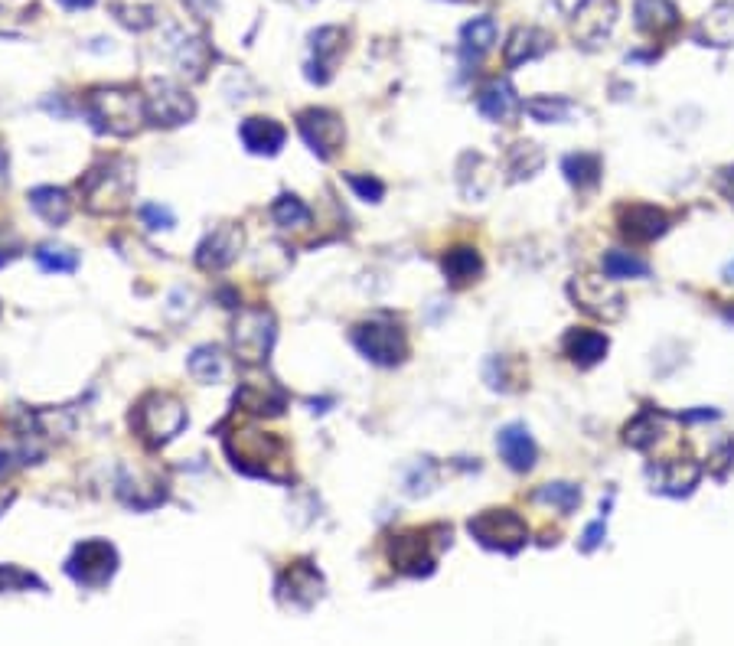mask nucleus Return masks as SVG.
Here are the masks:
<instances>
[{
	"label": "nucleus",
	"instance_id": "6e6d98bb",
	"mask_svg": "<svg viewBox=\"0 0 734 646\" xmlns=\"http://www.w3.org/2000/svg\"><path fill=\"white\" fill-rule=\"evenodd\" d=\"M294 4H314V0H294Z\"/></svg>",
	"mask_w": 734,
	"mask_h": 646
},
{
	"label": "nucleus",
	"instance_id": "ea45409f",
	"mask_svg": "<svg viewBox=\"0 0 734 646\" xmlns=\"http://www.w3.org/2000/svg\"><path fill=\"white\" fill-rule=\"evenodd\" d=\"M529 111L532 118H536L539 124H562L568 121L571 115H575V105L568 102V98L562 95H539V98H529L526 105H522Z\"/></svg>",
	"mask_w": 734,
	"mask_h": 646
},
{
	"label": "nucleus",
	"instance_id": "1a4fd4ad",
	"mask_svg": "<svg viewBox=\"0 0 734 646\" xmlns=\"http://www.w3.org/2000/svg\"><path fill=\"white\" fill-rule=\"evenodd\" d=\"M353 346L376 366H398L408 356L405 330L392 320H366L353 330Z\"/></svg>",
	"mask_w": 734,
	"mask_h": 646
},
{
	"label": "nucleus",
	"instance_id": "f257e3e1",
	"mask_svg": "<svg viewBox=\"0 0 734 646\" xmlns=\"http://www.w3.org/2000/svg\"><path fill=\"white\" fill-rule=\"evenodd\" d=\"M222 447H226L232 467L248 477H265L275 483L291 480V454H288V444L278 434L239 428L222 438Z\"/></svg>",
	"mask_w": 734,
	"mask_h": 646
},
{
	"label": "nucleus",
	"instance_id": "a19ab883",
	"mask_svg": "<svg viewBox=\"0 0 734 646\" xmlns=\"http://www.w3.org/2000/svg\"><path fill=\"white\" fill-rule=\"evenodd\" d=\"M601 268H604V275L611 278V281L646 278V275H650V262H643V258L633 255V252H607Z\"/></svg>",
	"mask_w": 734,
	"mask_h": 646
},
{
	"label": "nucleus",
	"instance_id": "8fccbe9b",
	"mask_svg": "<svg viewBox=\"0 0 734 646\" xmlns=\"http://www.w3.org/2000/svg\"><path fill=\"white\" fill-rule=\"evenodd\" d=\"M718 190L734 203V167H725V170L718 173Z\"/></svg>",
	"mask_w": 734,
	"mask_h": 646
},
{
	"label": "nucleus",
	"instance_id": "c9c22d12",
	"mask_svg": "<svg viewBox=\"0 0 734 646\" xmlns=\"http://www.w3.org/2000/svg\"><path fill=\"white\" fill-rule=\"evenodd\" d=\"M562 170H565V180L581 193L594 190V186L601 183V157H594V154H568L562 160Z\"/></svg>",
	"mask_w": 734,
	"mask_h": 646
},
{
	"label": "nucleus",
	"instance_id": "f3484780",
	"mask_svg": "<svg viewBox=\"0 0 734 646\" xmlns=\"http://www.w3.org/2000/svg\"><path fill=\"white\" fill-rule=\"evenodd\" d=\"M164 49L170 53V59H173V66H177L183 76H190V79H203L206 76V66H209V46H206V40L203 36H193V33H186V30H180V27H167V43H164Z\"/></svg>",
	"mask_w": 734,
	"mask_h": 646
},
{
	"label": "nucleus",
	"instance_id": "de8ad7c7",
	"mask_svg": "<svg viewBox=\"0 0 734 646\" xmlns=\"http://www.w3.org/2000/svg\"><path fill=\"white\" fill-rule=\"evenodd\" d=\"M183 7L190 10L196 20H213L216 10H219L216 0H183Z\"/></svg>",
	"mask_w": 734,
	"mask_h": 646
},
{
	"label": "nucleus",
	"instance_id": "603ef678",
	"mask_svg": "<svg viewBox=\"0 0 734 646\" xmlns=\"http://www.w3.org/2000/svg\"><path fill=\"white\" fill-rule=\"evenodd\" d=\"M59 4L66 10H85V7H92L95 0H59Z\"/></svg>",
	"mask_w": 734,
	"mask_h": 646
},
{
	"label": "nucleus",
	"instance_id": "09e8293b",
	"mask_svg": "<svg viewBox=\"0 0 734 646\" xmlns=\"http://www.w3.org/2000/svg\"><path fill=\"white\" fill-rule=\"evenodd\" d=\"M17 255H20V242L14 239V235H7L4 229H0V268L14 262Z\"/></svg>",
	"mask_w": 734,
	"mask_h": 646
},
{
	"label": "nucleus",
	"instance_id": "423d86ee",
	"mask_svg": "<svg viewBox=\"0 0 734 646\" xmlns=\"http://www.w3.org/2000/svg\"><path fill=\"white\" fill-rule=\"evenodd\" d=\"M278 320L265 307H245L232 323V353L242 366H265L275 350Z\"/></svg>",
	"mask_w": 734,
	"mask_h": 646
},
{
	"label": "nucleus",
	"instance_id": "49530a36",
	"mask_svg": "<svg viewBox=\"0 0 734 646\" xmlns=\"http://www.w3.org/2000/svg\"><path fill=\"white\" fill-rule=\"evenodd\" d=\"M604 536H607V526H604V519H597V523H591L588 529H584V536H581V552H594L597 545L604 542Z\"/></svg>",
	"mask_w": 734,
	"mask_h": 646
},
{
	"label": "nucleus",
	"instance_id": "f03ea898",
	"mask_svg": "<svg viewBox=\"0 0 734 646\" xmlns=\"http://www.w3.org/2000/svg\"><path fill=\"white\" fill-rule=\"evenodd\" d=\"M85 115L92 118L95 131L111 138H134L147 124V98L131 85H102L85 98Z\"/></svg>",
	"mask_w": 734,
	"mask_h": 646
},
{
	"label": "nucleus",
	"instance_id": "cd10ccee",
	"mask_svg": "<svg viewBox=\"0 0 734 646\" xmlns=\"http://www.w3.org/2000/svg\"><path fill=\"white\" fill-rule=\"evenodd\" d=\"M607 346H611V343H607L604 333H597V330H578V327L568 330L565 340H562L565 356L575 366H581V369H591V366L601 363V359L607 356Z\"/></svg>",
	"mask_w": 734,
	"mask_h": 646
},
{
	"label": "nucleus",
	"instance_id": "4d7b16f0",
	"mask_svg": "<svg viewBox=\"0 0 734 646\" xmlns=\"http://www.w3.org/2000/svg\"><path fill=\"white\" fill-rule=\"evenodd\" d=\"M454 4H460V0H454Z\"/></svg>",
	"mask_w": 734,
	"mask_h": 646
},
{
	"label": "nucleus",
	"instance_id": "b1692460",
	"mask_svg": "<svg viewBox=\"0 0 734 646\" xmlns=\"http://www.w3.org/2000/svg\"><path fill=\"white\" fill-rule=\"evenodd\" d=\"M549 49H552V36L545 30L516 27L503 46V62H506V69H516V66H522V62H532V59L545 56Z\"/></svg>",
	"mask_w": 734,
	"mask_h": 646
},
{
	"label": "nucleus",
	"instance_id": "e433bc0d",
	"mask_svg": "<svg viewBox=\"0 0 734 646\" xmlns=\"http://www.w3.org/2000/svg\"><path fill=\"white\" fill-rule=\"evenodd\" d=\"M33 258H36V265L46 271V275H72V271H79V255L72 252L69 245L43 242L33 252Z\"/></svg>",
	"mask_w": 734,
	"mask_h": 646
},
{
	"label": "nucleus",
	"instance_id": "412c9836",
	"mask_svg": "<svg viewBox=\"0 0 734 646\" xmlns=\"http://www.w3.org/2000/svg\"><path fill=\"white\" fill-rule=\"evenodd\" d=\"M477 111L487 121H496V124H513L522 111V102L516 89L509 85V79H493L480 89L477 95Z\"/></svg>",
	"mask_w": 734,
	"mask_h": 646
},
{
	"label": "nucleus",
	"instance_id": "3c124183",
	"mask_svg": "<svg viewBox=\"0 0 734 646\" xmlns=\"http://www.w3.org/2000/svg\"><path fill=\"white\" fill-rule=\"evenodd\" d=\"M14 500H17V490H14V487H0V516L7 513L10 503H14Z\"/></svg>",
	"mask_w": 734,
	"mask_h": 646
},
{
	"label": "nucleus",
	"instance_id": "0eeeda50",
	"mask_svg": "<svg viewBox=\"0 0 734 646\" xmlns=\"http://www.w3.org/2000/svg\"><path fill=\"white\" fill-rule=\"evenodd\" d=\"M118 571V549L108 539H85L72 549L66 575L85 591H102Z\"/></svg>",
	"mask_w": 734,
	"mask_h": 646
},
{
	"label": "nucleus",
	"instance_id": "20e7f679",
	"mask_svg": "<svg viewBox=\"0 0 734 646\" xmlns=\"http://www.w3.org/2000/svg\"><path fill=\"white\" fill-rule=\"evenodd\" d=\"M186 421V405L173 392H147L134 408L131 428L147 447H164L186 428Z\"/></svg>",
	"mask_w": 734,
	"mask_h": 646
},
{
	"label": "nucleus",
	"instance_id": "79ce46f5",
	"mask_svg": "<svg viewBox=\"0 0 734 646\" xmlns=\"http://www.w3.org/2000/svg\"><path fill=\"white\" fill-rule=\"evenodd\" d=\"M30 588L46 591V585L33 575V571L20 568V565H10V562L0 565V594L4 591H30Z\"/></svg>",
	"mask_w": 734,
	"mask_h": 646
},
{
	"label": "nucleus",
	"instance_id": "7c9ffc66",
	"mask_svg": "<svg viewBox=\"0 0 734 646\" xmlns=\"http://www.w3.org/2000/svg\"><path fill=\"white\" fill-rule=\"evenodd\" d=\"M441 268H444L447 281L457 284V288H464V284L477 281V275L483 271V258H480L477 248L457 245V248H451V252L441 258Z\"/></svg>",
	"mask_w": 734,
	"mask_h": 646
},
{
	"label": "nucleus",
	"instance_id": "a878e982",
	"mask_svg": "<svg viewBox=\"0 0 734 646\" xmlns=\"http://www.w3.org/2000/svg\"><path fill=\"white\" fill-rule=\"evenodd\" d=\"M239 138L242 144L248 147L252 154H261V157H275L281 147H284V138H288V131L281 128L275 118H245L242 128H239Z\"/></svg>",
	"mask_w": 734,
	"mask_h": 646
},
{
	"label": "nucleus",
	"instance_id": "a18cd8bd",
	"mask_svg": "<svg viewBox=\"0 0 734 646\" xmlns=\"http://www.w3.org/2000/svg\"><path fill=\"white\" fill-rule=\"evenodd\" d=\"M141 219H144V226L154 229V232H167V229L177 226V216H173L167 206H157V203L141 206Z\"/></svg>",
	"mask_w": 734,
	"mask_h": 646
},
{
	"label": "nucleus",
	"instance_id": "5fc2aeb1",
	"mask_svg": "<svg viewBox=\"0 0 734 646\" xmlns=\"http://www.w3.org/2000/svg\"><path fill=\"white\" fill-rule=\"evenodd\" d=\"M725 278H728V281H734V262H731V265L725 268Z\"/></svg>",
	"mask_w": 734,
	"mask_h": 646
},
{
	"label": "nucleus",
	"instance_id": "c85d7f7f",
	"mask_svg": "<svg viewBox=\"0 0 734 646\" xmlns=\"http://www.w3.org/2000/svg\"><path fill=\"white\" fill-rule=\"evenodd\" d=\"M186 369H190V376L203 385H216V382H226L229 379V356L219 350V346H196L186 359Z\"/></svg>",
	"mask_w": 734,
	"mask_h": 646
},
{
	"label": "nucleus",
	"instance_id": "473e14b6",
	"mask_svg": "<svg viewBox=\"0 0 734 646\" xmlns=\"http://www.w3.org/2000/svg\"><path fill=\"white\" fill-rule=\"evenodd\" d=\"M111 14H115L121 27L144 33L157 23L160 10H157V0H111Z\"/></svg>",
	"mask_w": 734,
	"mask_h": 646
},
{
	"label": "nucleus",
	"instance_id": "4be33fe9",
	"mask_svg": "<svg viewBox=\"0 0 734 646\" xmlns=\"http://www.w3.org/2000/svg\"><path fill=\"white\" fill-rule=\"evenodd\" d=\"M496 451H500L503 461L519 470V474H526V470L536 467V457H539V447L532 441V434L526 425H506L500 434H496Z\"/></svg>",
	"mask_w": 734,
	"mask_h": 646
},
{
	"label": "nucleus",
	"instance_id": "f704fd0d",
	"mask_svg": "<svg viewBox=\"0 0 734 646\" xmlns=\"http://www.w3.org/2000/svg\"><path fill=\"white\" fill-rule=\"evenodd\" d=\"M542 164H545L542 147L532 144V141H519V144L509 147V154H506V173L513 183L536 177V173L542 170Z\"/></svg>",
	"mask_w": 734,
	"mask_h": 646
},
{
	"label": "nucleus",
	"instance_id": "2f4dec72",
	"mask_svg": "<svg viewBox=\"0 0 734 646\" xmlns=\"http://www.w3.org/2000/svg\"><path fill=\"white\" fill-rule=\"evenodd\" d=\"M496 36H500V27H496L493 17H477L470 20L464 30H460V53H464V62L480 59L483 53H490Z\"/></svg>",
	"mask_w": 734,
	"mask_h": 646
},
{
	"label": "nucleus",
	"instance_id": "a211bd4d",
	"mask_svg": "<svg viewBox=\"0 0 734 646\" xmlns=\"http://www.w3.org/2000/svg\"><path fill=\"white\" fill-rule=\"evenodd\" d=\"M617 226H620V235L637 245H650L656 242L659 235H666L669 229V216L663 209L656 206H646V203H633V206H624L617 216Z\"/></svg>",
	"mask_w": 734,
	"mask_h": 646
},
{
	"label": "nucleus",
	"instance_id": "393cba45",
	"mask_svg": "<svg viewBox=\"0 0 734 646\" xmlns=\"http://www.w3.org/2000/svg\"><path fill=\"white\" fill-rule=\"evenodd\" d=\"M118 496L128 506H134V509H154V506H160L167 500V483L164 480H157V477H141L138 470H131L124 467L121 474H118Z\"/></svg>",
	"mask_w": 734,
	"mask_h": 646
},
{
	"label": "nucleus",
	"instance_id": "aec40b11",
	"mask_svg": "<svg viewBox=\"0 0 734 646\" xmlns=\"http://www.w3.org/2000/svg\"><path fill=\"white\" fill-rule=\"evenodd\" d=\"M650 480H653V490L666 496H689L695 490V483L702 480V464L669 457V461H659L656 467H650Z\"/></svg>",
	"mask_w": 734,
	"mask_h": 646
},
{
	"label": "nucleus",
	"instance_id": "6e6552de",
	"mask_svg": "<svg viewBox=\"0 0 734 646\" xmlns=\"http://www.w3.org/2000/svg\"><path fill=\"white\" fill-rule=\"evenodd\" d=\"M467 529L483 549H493L503 555H516L522 545L529 542L526 519L513 513V509H483L480 516L470 519Z\"/></svg>",
	"mask_w": 734,
	"mask_h": 646
},
{
	"label": "nucleus",
	"instance_id": "4468645a",
	"mask_svg": "<svg viewBox=\"0 0 734 646\" xmlns=\"http://www.w3.org/2000/svg\"><path fill=\"white\" fill-rule=\"evenodd\" d=\"M617 23V0H581L571 17V36L584 49H597Z\"/></svg>",
	"mask_w": 734,
	"mask_h": 646
},
{
	"label": "nucleus",
	"instance_id": "f8f14e48",
	"mask_svg": "<svg viewBox=\"0 0 734 646\" xmlns=\"http://www.w3.org/2000/svg\"><path fill=\"white\" fill-rule=\"evenodd\" d=\"M144 98H147V124H157V128H180V124L193 121L196 115L193 95L170 79H154Z\"/></svg>",
	"mask_w": 734,
	"mask_h": 646
},
{
	"label": "nucleus",
	"instance_id": "9d476101",
	"mask_svg": "<svg viewBox=\"0 0 734 646\" xmlns=\"http://www.w3.org/2000/svg\"><path fill=\"white\" fill-rule=\"evenodd\" d=\"M568 294H571V301H575L578 310H584L588 317L604 320V323L620 320L627 310L624 294L614 288L611 278H601V275H575L568 281Z\"/></svg>",
	"mask_w": 734,
	"mask_h": 646
},
{
	"label": "nucleus",
	"instance_id": "9b49d317",
	"mask_svg": "<svg viewBox=\"0 0 734 646\" xmlns=\"http://www.w3.org/2000/svg\"><path fill=\"white\" fill-rule=\"evenodd\" d=\"M297 131H301L304 144L320 160H333L343 151L346 124L333 108H304L301 115H297Z\"/></svg>",
	"mask_w": 734,
	"mask_h": 646
},
{
	"label": "nucleus",
	"instance_id": "72a5a7b5",
	"mask_svg": "<svg viewBox=\"0 0 734 646\" xmlns=\"http://www.w3.org/2000/svg\"><path fill=\"white\" fill-rule=\"evenodd\" d=\"M669 425V415L656 412V408H650V412H643L640 418H633L627 431H624V441L630 447H637V451H650V447L663 438V431Z\"/></svg>",
	"mask_w": 734,
	"mask_h": 646
},
{
	"label": "nucleus",
	"instance_id": "864d4df0",
	"mask_svg": "<svg viewBox=\"0 0 734 646\" xmlns=\"http://www.w3.org/2000/svg\"><path fill=\"white\" fill-rule=\"evenodd\" d=\"M7 186V151L0 147V190Z\"/></svg>",
	"mask_w": 734,
	"mask_h": 646
},
{
	"label": "nucleus",
	"instance_id": "6ab92c4d",
	"mask_svg": "<svg viewBox=\"0 0 734 646\" xmlns=\"http://www.w3.org/2000/svg\"><path fill=\"white\" fill-rule=\"evenodd\" d=\"M235 405L245 408L248 415H268L275 418L288 405V392L281 389L275 379H245L235 395Z\"/></svg>",
	"mask_w": 734,
	"mask_h": 646
},
{
	"label": "nucleus",
	"instance_id": "c03bdc74",
	"mask_svg": "<svg viewBox=\"0 0 734 646\" xmlns=\"http://www.w3.org/2000/svg\"><path fill=\"white\" fill-rule=\"evenodd\" d=\"M346 183H350V190L359 196V200L366 203H379L385 196V183L376 180V177H359V173H346Z\"/></svg>",
	"mask_w": 734,
	"mask_h": 646
},
{
	"label": "nucleus",
	"instance_id": "39448f33",
	"mask_svg": "<svg viewBox=\"0 0 734 646\" xmlns=\"http://www.w3.org/2000/svg\"><path fill=\"white\" fill-rule=\"evenodd\" d=\"M451 545V529L447 526H425V529H408L398 532L389 542V558L398 571L405 575L421 578L431 575L434 565H438L441 549Z\"/></svg>",
	"mask_w": 734,
	"mask_h": 646
},
{
	"label": "nucleus",
	"instance_id": "bb28decb",
	"mask_svg": "<svg viewBox=\"0 0 734 646\" xmlns=\"http://www.w3.org/2000/svg\"><path fill=\"white\" fill-rule=\"evenodd\" d=\"M633 17H637V27L653 40H666L669 33L679 30V10L673 0H637Z\"/></svg>",
	"mask_w": 734,
	"mask_h": 646
},
{
	"label": "nucleus",
	"instance_id": "4c0bfd02",
	"mask_svg": "<svg viewBox=\"0 0 734 646\" xmlns=\"http://www.w3.org/2000/svg\"><path fill=\"white\" fill-rule=\"evenodd\" d=\"M532 500L545 503V506H555L562 516H571L581 506V490L575 487V483L558 480V483H545V487H539L536 493H532Z\"/></svg>",
	"mask_w": 734,
	"mask_h": 646
},
{
	"label": "nucleus",
	"instance_id": "7ed1b4c3",
	"mask_svg": "<svg viewBox=\"0 0 734 646\" xmlns=\"http://www.w3.org/2000/svg\"><path fill=\"white\" fill-rule=\"evenodd\" d=\"M85 209L95 216H118L134 200V164L128 157H102L79 183Z\"/></svg>",
	"mask_w": 734,
	"mask_h": 646
},
{
	"label": "nucleus",
	"instance_id": "2eb2a0df",
	"mask_svg": "<svg viewBox=\"0 0 734 646\" xmlns=\"http://www.w3.org/2000/svg\"><path fill=\"white\" fill-rule=\"evenodd\" d=\"M242 245H245L242 226H235V222H222V226H216L203 242H199L196 265L203 271H226L235 258L242 255Z\"/></svg>",
	"mask_w": 734,
	"mask_h": 646
},
{
	"label": "nucleus",
	"instance_id": "dca6fc26",
	"mask_svg": "<svg viewBox=\"0 0 734 646\" xmlns=\"http://www.w3.org/2000/svg\"><path fill=\"white\" fill-rule=\"evenodd\" d=\"M346 49V33L340 27H320L310 33V62H307V79L317 85H327L333 76V66Z\"/></svg>",
	"mask_w": 734,
	"mask_h": 646
},
{
	"label": "nucleus",
	"instance_id": "5701e85b",
	"mask_svg": "<svg viewBox=\"0 0 734 646\" xmlns=\"http://www.w3.org/2000/svg\"><path fill=\"white\" fill-rule=\"evenodd\" d=\"M695 43L699 46H712V49H728L734 46V4L731 0H721L708 14L695 23Z\"/></svg>",
	"mask_w": 734,
	"mask_h": 646
},
{
	"label": "nucleus",
	"instance_id": "c756f323",
	"mask_svg": "<svg viewBox=\"0 0 734 646\" xmlns=\"http://www.w3.org/2000/svg\"><path fill=\"white\" fill-rule=\"evenodd\" d=\"M30 206L49 226H66L72 216V200L62 186H36L30 193Z\"/></svg>",
	"mask_w": 734,
	"mask_h": 646
},
{
	"label": "nucleus",
	"instance_id": "ddd939ff",
	"mask_svg": "<svg viewBox=\"0 0 734 646\" xmlns=\"http://www.w3.org/2000/svg\"><path fill=\"white\" fill-rule=\"evenodd\" d=\"M275 598L281 607H288V611H297V614L314 611L317 601L323 598V575L317 571V565L294 562L291 568H284L275 585Z\"/></svg>",
	"mask_w": 734,
	"mask_h": 646
},
{
	"label": "nucleus",
	"instance_id": "58836bf2",
	"mask_svg": "<svg viewBox=\"0 0 734 646\" xmlns=\"http://www.w3.org/2000/svg\"><path fill=\"white\" fill-rule=\"evenodd\" d=\"M271 219L278 222L281 229H307L314 213L304 200H297L291 193H281L275 203H271Z\"/></svg>",
	"mask_w": 734,
	"mask_h": 646
},
{
	"label": "nucleus",
	"instance_id": "37998d69",
	"mask_svg": "<svg viewBox=\"0 0 734 646\" xmlns=\"http://www.w3.org/2000/svg\"><path fill=\"white\" fill-rule=\"evenodd\" d=\"M434 480H438V467H434L431 461H421L412 467V474L405 477V493L408 496H425V493H431Z\"/></svg>",
	"mask_w": 734,
	"mask_h": 646
}]
</instances>
